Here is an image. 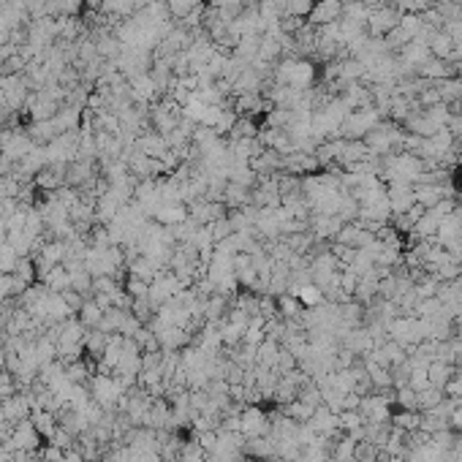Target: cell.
I'll return each mask as SVG.
<instances>
[{"label":"cell","mask_w":462,"mask_h":462,"mask_svg":"<svg viewBox=\"0 0 462 462\" xmlns=\"http://www.w3.org/2000/svg\"><path fill=\"white\" fill-rule=\"evenodd\" d=\"M381 122V115L375 106L367 109H354L345 115V120L340 125V139H365L367 133Z\"/></svg>","instance_id":"1"},{"label":"cell","mask_w":462,"mask_h":462,"mask_svg":"<svg viewBox=\"0 0 462 462\" xmlns=\"http://www.w3.org/2000/svg\"><path fill=\"white\" fill-rule=\"evenodd\" d=\"M240 433L245 438L269 435V414L259 405H245L240 411Z\"/></svg>","instance_id":"2"},{"label":"cell","mask_w":462,"mask_h":462,"mask_svg":"<svg viewBox=\"0 0 462 462\" xmlns=\"http://www.w3.org/2000/svg\"><path fill=\"white\" fill-rule=\"evenodd\" d=\"M226 212H229V207L223 204V201H207V198H196L188 204V218L198 223V226H210V223H215V220L226 218Z\"/></svg>","instance_id":"3"},{"label":"cell","mask_w":462,"mask_h":462,"mask_svg":"<svg viewBox=\"0 0 462 462\" xmlns=\"http://www.w3.org/2000/svg\"><path fill=\"white\" fill-rule=\"evenodd\" d=\"M342 17V0H316L308 22L313 27H324V24H332V22H340Z\"/></svg>","instance_id":"4"},{"label":"cell","mask_w":462,"mask_h":462,"mask_svg":"<svg viewBox=\"0 0 462 462\" xmlns=\"http://www.w3.org/2000/svg\"><path fill=\"white\" fill-rule=\"evenodd\" d=\"M152 220L161 226H177L182 220H188V207L182 201H161L152 212Z\"/></svg>","instance_id":"5"},{"label":"cell","mask_w":462,"mask_h":462,"mask_svg":"<svg viewBox=\"0 0 462 462\" xmlns=\"http://www.w3.org/2000/svg\"><path fill=\"white\" fill-rule=\"evenodd\" d=\"M245 454L250 460H275L277 457V443L269 435H256V438H245Z\"/></svg>","instance_id":"6"},{"label":"cell","mask_w":462,"mask_h":462,"mask_svg":"<svg viewBox=\"0 0 462 462\" xmlns=\"http://www.w3.org/2000/svg\"><path fill=\"white\" fill-rule=\"evenodd\" d=\"M136 150H139V152H145L147 158H155V161H161V158L169 152L171 147H169V142H166V136H161V133L150 131V133H142V136L136 139Z\"/></svg>","instance_id":"7"},{"label":"cell","mask_w":462,"mask_h":462,"mask_svg":"<svg viewBox=\"0 0 462 462\" xmlns=\"http://www.w3.org/2000/svg\"><path fill=\"white\" fill-rule=\"evenodd\" d=\"M231 296H223V294H212L210 299H204V308H201V313H204V321L207 324H220L226 313L231 310Z\"/></svg>","instance_id":"8"},{"label":"cell","mask_w":462,"mask_h":462,"mask_svg":"<svg viewBox=\"0 0 462 462\" xmlns=\"http://www.w3.org/2000/svg\"><path fill=\"white\" fill-rule=\"evenodd\" d=\"M427 47H430V55L433 57H440V60H452L454 57V41H452V36L446 33V30H435L433 36H430V41H427Z\"/></svg>","instance_id":"9"},{"label":"cell","mask_w":462,"mask_h":462,"mask_svg":"<svg viewBox=\"0 0 462 462\" xmlns=\"http://www.w3.org/2000/svg\"><path fill=\"white\" fill-rule=\"evenodd\" d=\"M223 204L229 210H243V207H250V188H243L237 182H226L223 188Z\"/></svg>","instance_id":"10"},{"label":"cell","mask_w":462,"mask_h":462,"mask_svg":"<svg viewBox=\"0 0 462 462\" xmlns=\"http://www.w3.org/2000/svg\"><path fill=\"white\" fill-rule=\"evenodd\" d=\"M41 283L47 286L49 291H55V294H63V291H68L71 289V275H68V269L63 267V264H57V267H52L41 277Z\"/></svg>","instance_id":"11"},{"label":"cell","mask_w":462,"mask_h":462,"mask_svg":"<svg viewBox=\"0 0 462 462\" xmlns=\"http://www.w3.org/2000/svg\"><path fill=\"white\" fill-rule=\"evenodd\" d=\"M259 125H256V120L253 117H245V115H240L237 117V122L231 125V131H229V142H240V139H259Z\"/></svg>","instance_id":"12"},{"label":"cell","mask_w":462,"mask_h":462,"mask_svg":"<svg viewBox=\"0 0 462 462\" xmlns=\"http://www.w3.org/2000/svg\"><path fill=\"white\" fill-rule=\"evenodd\" d=\"M454 370L457 367L449 365V362H440V359H433L430 367H427V375H430V384L435 387V389H443L452 378H454Z\"/></svg>","instance_id":"13"},{"label":"cell","mask_w":462,"mask_h":462,"mask_svg":"<svg viewBox=\"0 0 462 462\" xmlns=\"http://www.w3.org/2000/svg\"><path fill=\"white\" fill-rule=\"evenodd\" d=\"M210 6L218 11V17L226 24H231L245 14V0H210Z\"/></svg>","instance_id":"14"},{"label":"cell","mask_w":462,"mask_h":462,"mask_svg":"<svg viewBox=\"0 0 462 462\" xmlns=\"http://www.w3.org/2000/svg\"><path fill=\"white\" fill-rule=\"evenodd\" d=\"M275 302H277V316L286 318V321H291V318H302L305 313V308H302V302H299V296H294V294H280V296H275Z\"/></svg>","instance_id":"15"},{"label":"cell","mask_w":462,"mask_h":462,"mask_svg":"<svg viewBox=\"0 0 462 462\" xmlns=\"http://www.w3.org/2000/svg\"><path fill=\"white\" fill-rule=\"evenodd\" d=\"M229 182H237V185H243V188H256L259 174L250 169V164H234V161H231Z\"/></svg>","instance_id":"16"},{"label":"cell","mask_w":462,"mask_h":462,"mask_svg":"<svg viewBox=\"0 0 462 462\" xmlns=\"http://www.w3.org/2000/svg\"><path fill=\"white\" fill-rule=\"evenodd\" d=\"M76 316L85 324V329H98V324H101V318H103V308L98 305L96 299H85V305L79 308Z\"/></svg>","instance_id":"17"},{"label":"cell","mask_w":462,"mask_h":462,"mask_svg":"<svg viewBox=\"0 0 462 462\" xmlns=\"http://www.w3.org/2000/svg\"><path fill=\"white\" fill-rule=\"evenodd\" d=\"M280 414H286L289 419H294L296 424H308V421H310V416L316 414V408H313V405H308V403H302V400L296 397V400H291V403H286V405H283V411H280Z\"/></svg>","instance_id":"18"},{"label":"cell","mask_w":462,"mask_h":462,"mask_svg":"<svg viewBox=\"0 0 462 462\" xmlns=\"http://www.w3.org/2000/svg\"><path fill=\"white\" fill-rule=\"evenodd\" d=\"M198 6H204V0H166L169 17L174 22H182L188 14H194Z\"/></svg>","instance_id":"19"},{"label":"cell","mask_w":462,"mask_h":462,"mask_svg":"<svg viewBox=\"0 0 462 462\" xmlns=\"http://www.w3.org/2000/svg\"><path fill=\"white\" fill-rule=\"evenodd\" d=\"M106 342H109V335L101 332V329H90L85 332V351L93 356V359H101V354L106 351Z\"/></svg>","instance_id":"20"},{"label":"cell","mask_w":462,"mask_h":462,"mask_svg":"<svg viewBox=\"0 0 462 462\" xmlns=\"http://www.w3.org/2000/svg\"><path fill=\"white\" fill-rule=\"evenodd\" d=\"M391 424L403 433H414L421 430V411H400V414L391 419Z\"/></svg>","instance_id":"21"},{"label":"cell","mask_w":462,"mask_h":462,"mask_svg":"<svg viewBox=\"0 0 462 462\" xmlns=\"http://www.w3.org/2000/svg\"><path fill=\"white\" fill-rule=\"evenodd\" d=\"M20 253L11 247V245H0V275H14L17 272V264H20Z\"/></svg>","instance_id":"22"},{"label":"cell","mask_w":462,"mask_h":462,"mask_svg":"<svg viewBox=\"0 0 462 462\" xmlns=\"http://www.w3.org/2000/svg\"><path fill=\"white\" fill-rule=\"evenodd\" d=\"M394 405H400L403 411H419V391L411 387H400L394 394Z\"/></svg>","instance_id":"23"},{"label":"cell","mask_w":462,"mask_h":462,"mask_svg":"<svg viewBox=\"0 0 462 462\" xmlns=\"http://www.w3.org/2000/svg\"><path fill=\"white\" fill-rule=\"evenodd\" d=\"M443 397H446V394H443V389H435V387H427V389H421V391H419V411H433V408L438 405Z\"/></svg>","instance_id":"24"},{"label":"cell","mask_w":462,"mask_h":462,"mask_svg":"<svg viewBox=\"0 0 462 462\" xmlns=\"http://www.w3.org/2000/svg\"><path fill=\"white\" fill-rule=\"evenodd\" d=\"M296 296H299L302 308H318V305L324 302V294H321V289H318V286H313V283L302 286V289L296 291Z\"/></svg>","instance_id":"25"},{"label":"cell","mask_w":462,"mask_h":462,"mask_svg":"<svg viewBox=\"0 0 462 462\" xmlns=\"http://www.w3.org/2000/svg\"><path fill=\"white\" fill-rule=\"evenodd\" d=\"M316 0H286V17H302L308 20L310 11H313Z\"/></svg>","instance_id":"26"},{"label":"cell","mask_w":462,"mask_h":462,"mask_svg":"<svg viewBox=\"0 0 462 462\" xmlns=\"http://www.w3.org/2000/svg\"><path fill=\"white\" fill-rule=\"evenodd\" d=\"M210 234H212L215 245L223 243L226 237H231V226H229V220L220 218V220H215V223H210Z\"/></svg>","instance_id":"27"},{"label":"cell","mask_w":462,"mask_h":462,"mask_svg":"<svg viewBox=\"0 0 462 462\" xmlns=\"http://www.w3.org/2000/svg\"><path fill=\"white\" fill-rule=\"evenodd\" d=\"M253 462H264V460H253Z\"/></svg>","instance_id":"28"}]
</instances>
